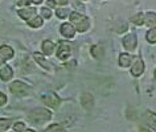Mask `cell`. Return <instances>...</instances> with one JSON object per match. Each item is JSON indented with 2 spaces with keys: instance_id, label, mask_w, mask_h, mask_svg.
Returning <instances> with one entry per match:
<instances>
[{
  "instance_id": "10",
  "label": "cell",
  "mask_w": 156,
  "mask_h": 132,
  "mask_svg": "<svg viewBox=\"0 0 156 132\" xmlns=\"http://www.w3.org/2000/svg\"><path fill=\"white\" fill-rule=\"evenodd\" d=\"M0 56H2L4 60H11V58L13 57V50L12 48H9V46H0Z\"/></svg>"
},
{
  "instance_id": "19",
  "label": "cell",
  "mask_w": 156,
  "mask_h": 132,
  "mask_svg": "<svg viewBox=\"0 0 156 132\" xmlns=\"http://www.w3.org/2000/svg\"><path fill=\"white\" fill-rule=\"evenodd\" d=\"M147 41L151 42V44L156 42V28H152L147 32Z\"/></svg>"
},
{
  "instance_id": "34",
  "label": "cell",
  "mask_w": 156,
  "mask_h": 132,
  "mask_svg": "<svg viewBox=\"0 0 156 132\" xmlns=\"http://www.w3.org/2000/svg\"><path fill=\"white\" fill-rule=\"evenodd\" d=\"M155 78H156V70H155Z\"/></svg>"
},
{
  "instance_id": "13",
  "label": "cell",
  "mask_w": 156,
  "mask_h": 132,
  "mask_svg": "<svg viewBox=\"0 0 156 132\" xmlns=\"http://www.w3.org/2000/svg\"><path fill=\"white\" fill-rule=\"evenodd\" d=\"M144 24L146 25H156V13L148 12L144 15Z\"/></svg>"
},
{
  "instance_id": "31",
  "label": "cell",
  "mask_w": 156,
  "mask_h": 132,
  "mask_svg": "<svg viewBox=\"0 0 156 132\" xmlns=\"http://www.w3.org/2000/svg\"><path fill=\"white\" fill-rule=\"evenodd\" d=\"M30 2H32L33 4H41V2H42V0H30Z\"/></svg>"
},
{
  "instance_id": "27",
  "label": "cell",
  "mask_w": 156,
  "mask_h": 132,
  "mask_svg": "<svg viewBox=\"0 0 156 132\" xmlns=\"http://www.w3.org/2000/svg\"><path fill=\"white\" fill-rule=\"evenodd\" d=\"M5 102H7V96L3 94V92H0V106L5 104Z\"/></svg>"
},
{
  "instance_id": "12",
  "label": "cell",
  "mask_w": 156,
  "mask_h": 132,
  "mask_svg": "<svg viewBox=\"0 0 156 132\" xmlns=\"http://www.w3.org/2000/svg\"><path fill=\"white\" fill-rule=\"evenodd\" d=\"M34 13H36V9L34 8H25V9L19 11V16H20L21 19H25V20H28V19L34 16Z\"/></svg>"
},
{
  "instance_id": "22",
  "label": "cell",
  "mask_w": 156,
  "mask_h": 132,
  "mask_svg": "<svg viewBox=\"0 0 156 132\" xmlns=\"http://www.w3.org/2000/svg\"><path fill=\"white\" fill-rule=\"evenodd\" d=\"M11 124V120H7V119H0V132H4L7 128L9 127Z\"/></svg>"
},
{
  "instance_id": "14",
  "label": "cell",
  "mask_w": 156,
  "mask_h": 132,
  "mask_svg": "<svg viewBox=\"0 0 156 132\" xmlns=\"http://www.w3.org/2000/svg\"><path fill=\"white\" fill-rule=\"evenodd\" d=\"M53 50H54V45H53V42L52 41H44L42 42V52H44L46 56H50V54L53 53Z\"/></svg>"
},
{
  "instance_id": "7",
  "label": "cell",
  "mask_w": 156,
  "mask_h": 132,
  "mask_svg": "<svg viewBox=\"0 0 156 132\" xmlns=\"http://www.w3.org/2000/svg\"><path fill=\"white\" fill-rule=\"evenodd\" d=\"M143 71H144V64L140 58H138L136 62L134 64V66H132V69H131V74L134 77H139V75L143 74Z\"/></svg>"
},
{
  "instance_id": "28",
  "label": "cell",
  "mask_w": 156,
  "mask_h": 132,
  "mask_svg": "<svg viewBox=\"0 0 156 132\" xmlns=\"http://www.w3.org/2000/svg\"><path fill=\"white\" fill-rule=\"evenodd\" d=\"M73 5H74V7H76V8H78V9H81V11H83V9H85L82 4H78V3H76V2H74V3H73Z\"/></svg>"
},
{
  "instance_id": "16",
  "label": "cell",
  "mask_w": 156,
  "mask_h": 132,
  "mask_svg": "<svg viewBox=\"0 0 156 132\" xmlns=\"http://www.w3.org/2000/svg\"><path fill=\"white\" fill-rule=\"evenodd\" d=\"M0 77H2L3 81H8L12 78V69L9 68V66H5V68L2 69V71H0Z\"/></svg>"
},
{
  "instance_id": "32",
  "label": "cell",
  "mask_w": 156,
  "mask_h": 132,
  "mask_svg": "<svg viewBox=\"0 0 156 132\" xmlns=\"http://www.w3.org/2000/svg\"><path fill=\"white\" fill-rule=\"evenodd\" d=\"M4 61H5V60H4V58H3L2 56H0V66H2L3 64H4Z\"/></svg>"
},
{
  "instance_id": "8",
  "label": "cell",
  "mask_w": 156,
  "mask_h": 132,
  "mask_svg": "<svg viewBox=\"0 0 156 132\" xmlns=\"http://www.w3.org/2000/svg\"><path fill=\"white\" fill-rule=\"evenodd\" d=\"M74 32H76V29H74V26L72 24H69V23H64V24L61 25V33L64 34L65 37H68V38L74 37Z\"/></svg>"
},
{
  "instance_id": "24",
  "label": "cell",
  "mask_w": 156,
  "mask_h": 132,
  "mask_svg": "<svg viewBox=\"0 0 156 132\" xmlns=\"http://www.w3.org/2000/svg\"><path fill=\"white\" fill-rule=\"evenodd\" d=\"M68 15H69V11L68 9H57V16L60 17V19H65Z\"/></svg>"
},
{
  "instance_id": "5",
  "label": "cell",
  "mask_w": 156,
  "mask_h": 132,
  "mask_svg": "<svg viewBox=\"0 0 156 132\" xmlns=\"http://www.w3.org/2000/svg\"><path fill=\"white\" fill-rule=\"evenodd\" d=\"M42 100H44V103L46 106H49L52 108H57L60 106V98H58L57 95L52 94V92H50V94H45L42 96Z\"/></svg>"
},
{
  "instance_id": "21",
  "label": "cell",
  "mask_w": 156,
  "mask_h": 132,
  "mask_svg": "<svg viewBox=\"0 0 156 132\" xmlns=\"http://www.w3.org/2000/svg\"><path fill=\"white\" fill-rule=\"evenodd\" d=\"M28 24L32 26V28H38V26H41V25H42V20H41V17L36 16V17L33 19V20H29Z\"/></svg>"
},
{
  "instance_id": "4",
  "label": "cell",
  "mask_w": 156,
  "mask_h": 132,
  "mask_svg": "<svg viewBox=\"0 0 156 132\" xmlns=\"http://www.w3.org/2000/svg\"><path fill=\"white\" fill-rule=\"evenodd\" d=\"M70 56V44L66 41H61L60 46H58V52H57V57L60 60H66Z\"/></svg>"
},
{
  "instance_id": "6",
  "label": "cell",
  "mask_w": 156,
  "mask_h": 132,
  "mask_svg": "<svg viewBox=\"0 0 156 132\" xmlns=\"http://www.w3.org/2000/svg\"><path fill=\"white\" fill-rule=\"evenodd\" d=\"M123 46L127 50H134L136 48V36L134 33L127 34V36L123 38Z\"/></svg>"
},
{
  "instance_id": "23",
  "label": "cell",
  "mask_w": 156,
  "mask_h": 132,
  "mask_svg": "<svg viewBox=\"0 0 156 132\" xmlns=\"http://www.w3.org/2000/svg\"><path fill=\"white\" fill-rule=\"evenodd\" d=\"M46 132H62V128L58 126V124H52V126L48 127Z\"/></svg>"
},
{
  "instance_id": "33",
  "label": "cell",
  "mask_w": 156,
  "mask_h": 132,
  "mask_svg": "<svg viewBox=\"0 0 156 132\" xmlns=\"http://www.w3.org/2000/svg\"><path fill=\"white\" fill-rule=\"evenodd\" d=\"M25 132H34L33 130H28V131H25Z\"/></svg>"
},
{
  "instance_id": "20",
  "label": "cell",
  "mask_w": 156,
  "mask_h": 132,
  "mask_svg": "<svg viewBox=\"0 0 156 132\" xmlns=\"http://www.w3.org/2000/svg\"><path fill=\"white\" fill-rule=\"evenodd\" d=\"M91 53H93V56H94L95 58H99L103 54V48H102V46L95 45V46H93V48H91Z\"/></svg>"
},
{
  "instance_id": "15",
  "label": "cell",
  "mask_w": 156,
  "mask_h": 132,
  "mask_svg": "<svg viewBox=\"0 0 156 132\" xmlns=\"http://www.w3.org/2000/svg\"><path fill=\"white\" fill-rule=\"evenodd\" d=\"M130 64H131V56H130V54H126V53L120 54L119 65L122 66V68H127V66H130Z\"/></svg>"
},
{
  "instance_id": "17",
  "label": "cell",
  "mask_w": 156,
  "mask_h": 132,
  "mask_svg": "<svg viewBox=\"0 0 156 132\" xmlns=\"http://www.w3.org/2000/svg\"><path fill=\"white\" fill-rule=\"evenodd\" d=\"M33 57H34V60H36V61L38 62V64H40V65L42 66V68H45V69H50V66H52V65H50L49 62L46 61L45 58L41 56V54H38V53H34V54H33Z\"/></svg>"
},
{
  "instance_id": "30",
  "label": "cell",
  "mask_w": 156,
  "mask_h": 132,
  "mask_svg": "<svg viewBox=\"0 0 156 132\" xmlns=\"http://www.w3.org/2000/svg\"><path fill=\"white\" fill-rule=\"evenodd\" d=\"M48 5L49 7H54L56 5V2H54V0H48Z\"/></svg>"
},
{
  "instance_id": "18",
  "label": "cell",
  "mask_w": 156,
  "mask_h": 132,
  "mask_svg": "<svg viewBox=\"0 0 156 132\" xmlns=\"http://www.w3.org/2000/svg\"><path fill=\"white\" fill-rule=\"evenodd\" d=\"M131 21L134 23V24H136V25H143L144 24V15L143 13L135 15V16L131 17Z\"/></svg>"
},
{
  "instance_id": "26",
  "label": "cell",
  "mask_w": 156,
  "mask_h": 132,
  "mask_svg": "<svg viewBox=\"0 0 156 132\" xmlns=\"http://www.w3.org/2000/svg\"><path fill=\"white\" fill-rule=\"evenodd\" d=\"M41 15L45 19H50V16H52V12H50V9H48V8H42L41 9Z\"/></svg>"
},
{
  "instance_id": "11",
  "label": "cell",
  "mask_w": 156,
  "mask_h": 132,
  "mask_svg": "<svg viewBox=\"0 0 156 132\" xmlns=\"http://www.w3.org/2000/svg\"><path fill=\"white\" fill-rule=\"evenodd\" d=\"M81 104H82L86 110H90L93 107V96L90 94H83L82 98H81Z\"/></svg>"
},
{
  "instance_id": "3",
  "label": "cell",
  "mask_w": 156,
  "mask_h": 132,
  "mask_svg": "<svg viewBox=\"0 0 156 132\" xmlns=\"http://www.w3.org/2000/svg\"><path fill=\"white\" fill-rule=\"evenodd\" d=\"M11 91L13 92L15 95H19V96H23L28 92V86L25 83L20 82V81H16L11 85Z\"/></svg>"
},
{
  "instance_id": "25",
  "label": "cell",
  "mask_w": 156,
  "mask_h": 132,
  "mask_svg": "<svg viewBox=\"0 0 156 132\" xmlns=\"http://www.w3.org/2000/svg\"><path fill=\"white\" fill-rule=\"evenodd\" d=\"M15 131L16 132H24L25 131V124L24 123H16L15 124Z\"/></svg>"
},
{
  "instance_id": "29",
  "label": "cell",
  "mask_w": 156,
  "mask_h": 132,
  "mask_svg": "<svg viewBox=\"0 0 156 132\" xmlns=\"http://www.w3.org/2000/svg\"><path fill=\"white\" fill-rule=\"evenodd\" d=\"M56 2L58 3V4H61V5H65V4H68V0H56Z\"/></svg>"
},
{
  "instance_id": "2",
  "label": "cell",
  "mask_w": 156,
  "mask_h": 132,
  "mask_svg": "<svg viewBox=\"0 0 156 132\" xmlns=\"http://www.w3.org/2000/svg\"><path fill=\"white\" fill-rule=\"evenodd\" d=\"M50 116H52V114L48 110H45V108H36V110H33L28 115V118L34 124H41L46 122L48 119H50Z\"/></svg>"
},
{
  "instance_id": "1",
  "label": "cell",
  "mask_w": 156,
  "mask_h": 132,
  "mask_svg": "<svg viewBox=\"0 0 156 132\" xmlns=\"http://www.w3.org/2000/svg\"><path fill=\"white\" fill-rule=\"evenodd\" d=\"M70 20H72L73 24H76V28H77L78 32H85V30H87L89 26H90L89 19L86 16H83V15H81V13L73 12L72 15H70Z\"/></svg>"
},
{
  "instance_id": "9",
  "label": "cell",
  "mask_w": 156,
  "mask_h": 132,
  "mask_svg": "<svg viewBox=\"0 0 156 132\" xmlns=\"http://www.w3.org/2000/svg\"><path fill=\"white\" fill-rule=\"evenodd\" d=\"M144 122L146 124H148L152 130H156V114L151 111H147L146 114H144Z\"/></svg>"
}]
</instances>
